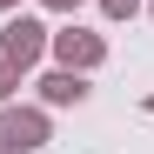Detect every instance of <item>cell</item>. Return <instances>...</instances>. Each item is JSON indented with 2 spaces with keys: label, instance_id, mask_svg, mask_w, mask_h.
<instances>
[{
  "label": "cell",
  "instance_id": "cell-1",
  "mask_svg": "<svg viewBox=\"0 0 154 154\" xmlns=\"http://www.w3.org/2000/svg\"><path fill=\"white\" fill-rule=\"evenodd\" d=\"M40 141H47V121L40 114H0V147H7V154H27Z\"/></svg>",
  "mask_w": 154,
  "mask_h": 154
},
{
  "label": "cell",
  "instance_id": "cell-2",
  "mask_svg": "<svg viewBox=\"0 0 154 154\" xmlns=\"http://www.w3.org/2000/svg\"><path fill=\"white\" fill-rule=\"evenodd\" d=\"M34 54H40V27H34V20H14V27H7V60L27 67Z\"/></svg>",
  "mask_w": 154,
  "mask_h": 154
},
{
  "label": "cell",
  "instance_id": "cell-3",
  "mask_svg": "<svg viewBox=\"0 0 154 154\" xmlns=\"http://www.w3.org/2000/svg\"><path fill=\"white\" fill-rule=\"evenodd\" d=\"M54 47H60L67 67H94V60H100V40H94V34H60Z\"/></svg>",
  "mask_w": 154,
  "mask_h": 154
},
{
  "label": "cell",
  "instance_id": "cell-4",
  "mask_svg": "<svg viewBox=\"0 0 154 154\" xmlns=\"http://www.w3.org/2000/svg\"><path fill=\"white\" fill-rule=\"evenodd\" d=\"M81 74H47V100H81Z\"/></svg>",
  "mask_w": 154,
  "mask_h": 154
},
{
  "label": "cell",
  "instance_id": "cell-5",
  "mask_svg": "<svg viewBox=\"0 0 154 154\" xmlns=\"http://www.w3.org/2000/svg\"><path fill=\"white\" fill-rule=\"evenodd\" d=\"M0 94H14V60H0Z\"/></svg>",
  "mask_w": 154,
  "mask_h": 154
},
{
  "label": "cell",
  "instance_id": "cell-6",
  "mask_svg": "<svg viewBox=\"0 0 154 154\" xmlns=\"http://www.w3.org/2000/svg\"><path fill=\"white\" fill-rule=\"evenodd\" d=\"M107 14H134V0H107Z\"/></svg>",
  "mask_w": 154,
  "mask_h": 154
},
{
  "label": "cell",
  "instance_id": "cell-7",
  "mask_svg": "<svg viewBox=\"0 0 154 154\" xmlns=\"http://www.w3.org/2000/svg\"><path fill=\"white\" fill-rule=\"evenodd\" d=\"M54 7H74V0H54Z\"/></svg>",
  "mask_w": 154,
  "mask_h": 154
},
{
  "label": "cell",
  "instance_id": "cell-8",
  "mask_svg": "<svg viewBox=\"0 0 154 154\" xmlns=\"http://www.w3.org/2000/svg\"><path fill=\"white\" fill-rule=\"evenodd\" d=\"M0 7H14V0H0Z\"/></svg>",
  "mask_w": 154,
  "mask_h": 154
}]
</instances>
